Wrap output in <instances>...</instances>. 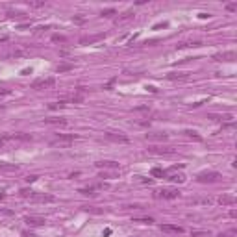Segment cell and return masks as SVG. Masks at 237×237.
I'll return each mask as SVG.
<instances>
[{
  "label": "cell",
  "instance_id": "d6986e66",
  "mask_svg": "<svg viewBox=\"0 0 237 237\" xmlns=\"http://www.w3.org/2000/svg\"><path fill=\"white\" fill-rule=\"evenodd\" d=\"M209 118H213V121H222V122H226V121H232L233 115H232V113H224V115H209Z\"/></svg>",
  "mask_w": 237,
  "mask_h": 237
},
{
  "label": "cell",
  "instance_id": "603a6c76",
  "mask_svg": "<svg viewBox=\"0 0 237 237\" xmlns=\"http://www.w3.org/2000/svg\"><path fill=\"white\" fill-rule=\"evenodd\" d=\"M133 222H141V224H152L154 219L152 217H133Z\"/></svg>",
  "mask_w": 237,
  "mask_h": 237
},
{
  "label": "cell",
  "instance_id": "8992f818",
  "mask_svg": "<svg viewBox=\"0 0 237 237\" xmlns=\"http://www.w3.org/2000/svg\"><path fill=\"white\" fill-rule=\"evenodd\" d=\"M98 189H108V183H97V185H89V187H82L78 193L85 195V196H93L94 191H98Z\"/></svg>",
  "mask_w": 237,
  "mask_h": 237
},
{
  "label": "cell",
  "instance_id": "f546056e",
  "mask_svg": "<svg viewBox=\"0 0 237 237\" xmlns=\"http://www.w3.org/2000/svg\"><path fill=\"white\" fill-rule=\"evenodd\" d=\"M8 17L9 19H22V17H24V13H20V11H8Z\"/></svg>",
  "mask_w": 237,
  "mask_h": 237
},
{
  "label": "cell",
  "instance_id": "484cf974",
  "mask_svg": "<svg viewBox=\"0 0 237 237\" xmlns=\"http://www.w3.org/2000/svg\"><path fill=\"white\" fill-rule=\"evenodd\" d=\"M183 133H185L187 137H191V139H195V141H202V137H200V135H198V133H196L195 130H185Z\"/></svg>",
  "mask_w": 237,
  "mask_h": 237
},
{
  "label": "cell",
  "instance_id": "e0dca14e",
  "mask_svg": "<svg viewBox=\"0 0 237 237\" xmlns=\"http://www.w3.org/2000/svg\"><path fill=\"white\" fill-rule=\"evenodd\" d=\"M147 139L148 141H167L169 135L167 133H161V132H156V133H147Z\"/></svg>",
  "mask_w": 237,
  "mask_h": 237
},
{
  "label": "cell",
  "instance_id": "277c9868",
  "mask_svg": "<svg viewBox=\"0 0 237 237\" xmlns=\"http://www.w3.org/2000/svg\"><path fill=\"white\" fill-rule=\"evenodd\" d=\"M56 80L50 76V78H41V80H35L32 83V89H48V87H54Z\"/></svg>",
  "mask_w": 237,
  "mask_h": 237
},
{
  "label": "cell",
  "instance_id": "7402d4cb",
  "mask_svg": "<svg viewBox=\"0 0 237 237\" xmlns=\"http://www.w3.org/2000/svg\"><path fill=\"white\" fill-rule=\"evenodd\" d=\"M193 204H195V206H196V204L211 206V204H213V198H209V196H206V198H193Z\"/></svg>",
  "mask_w": 237,
  "mask_h": 237
},
{
  "label": "cell",
  "instance_id": "e575fe53",
  "mask_svg": "<svg viewBox=\"0 0 237 237\" xmlns=\"http://www.w3.org/2000/svg\"><path fill=\"white\" fill-rule=\"evenodd\" d=\"M226 9H228V11H237V4H228Z\"/></svg>",
  "mask_w": 237,
  "mask_h": 237
},
{
  "label": "cell",
  "instance_id": "1f68e13d",
  "mask_svg": "<svg viewBox=\"0 0 237 237\" xmlns=\"http://www.w3.org/2000/svg\"><path fill=\"white\" fill-rule=\"evenodd\" d=\"M152 176H156V178H161V176H163V171H161L159 167H154V169H152Z\"/></svg>",
  "mask_w": 237,
  "mask_h": 237
},
{
  "label": "cell",
  "instance_id": "7c38bea8",
  "mask_svg": "<svg viewBox=\"0 0 237 237\" xmlns=\"http://www.w3.org/2000/svg\"><path fill=\"white\" fill-rule=\"evenodd\" d=\"M44 124H50V126H65V124H67V118H63V117L44 118Z\"/></svg>",
  "mask_w": 237,
  "mask_h": 237
},
{
  "label": "cell",
  "instance_id": "4316f807",
  "mask_svg": "<svg viewBox=\"0 0 237 237\" xmlns=\"http://www.w3.org/2000/svg\"><path fill=\"white\" fill-rule=\"evenodd\" d=\"M11 139H17V141H32V137L26 135V133H13Z\"/></svg>",
  "mask_w": 237,
  "mask_h": 237
},
{
  "label": "cell",
  "instance_id": "4dcf8cb0",
  "mask_svg": "<svg viewBox=\"0 0 237 237\" xmlns=\"http://www.w3.org/2000/svg\"><path fill=\"white\" fill-rule=\"evenodd\" d=\"M52 41H54V43H65L67 37H65V35H52Z\"/></svg>",
  "mask_w": 237,
  "mask_h": 237
},
{
  "label": "cell",
  "instance_id": "d590c367",
  "mask_svg": "<svg viewBox=\"0 0 237 237\" xmlns=\"http://www.w3.org/2000/svg\"><path fill=\"white\" fill-rule=\"evenodd\" d=\"M30 6H34V8H41V6H44V2H30Z\"/></svg>",
  "mask_w": 237,
  "mask_h": 237
},
{
  "label": "cell",
  "instance_id": "83f0119b",
  "mask_svg": "<svg viewBox=\"0 0 237 237\" xmlns=\"http://www.w3.org/2000/svg\"><path fill=\"white\" fill-rule=\"evenodd\" d=\"M235 235H237V230H235V228H232V230H228V232L219 233V237H235Z\"/></svg>",
  "mask_w": 237,
  "mask_h": 237
},
{
  "label": "cell",
  "instance_id": "ba28073f",
  "mask_svg": "<svg viewBox=\"0 0 237 237\" xmlns=\"http://www.w3.org/2000/svg\"><path fill=\"white\" fill-rule=\"evenodd\" d=\"M106 137H108L109 141H115V143H128V141H130L128 135H124V133H121V132H118V133H117V132H108Z\"/></svg>",
  "mask_w": 237,
  "mask_h": 237
},
{
  "label": "cell",
  "instance_id": "8fae6325",
  "mask_svg": "<svg viewBox=\"0 0 237 237\" xmlns=\"http://www.w3.org/2000/svg\"><path fill=\"white\" fill-rule=\"evenodd\" d=\"M219 204L221 206H235L237 198L233 195H222V196H219Z\"/></svg>",
  "mask_w": 237,
  "mask_h": 237
},
{
  "label": "cell",
  "instance_id": "ffe728a7",
  "mask_svg": "<svg viewBox=\"0 0 237 237\" xmlns=\"http://www.w3.org/2000/svg\"><path fill=\"white\" fill-rule=\"evenodd\" d=\"M74 69V65L73 63H61V65H58L56 67V73L58 74H61V73H67V70H73Z\"/></svg>",
  "mask_w": 237,
  "mask_h": 237
},
{
  "label": "cell",
  "instance_id": "2e32d148",
  "mask_svg": "<svg viewBox=\"0 0 237 237\" xmlns=\"http://www.w3.org/2000/svg\"><path fill=\"white\" fill-rule=\"evenodd\" d=\"M148 152H152V154H174L176 150H174V148H171V147H165V148H159V147H150V148H148Z\"/></svg>",
  "mask_w": 237,
  "mask_h": 237
},
{
  "label": "cell",
  "instance_id": "ac0fdd59",
  "mask_svg": "<svg viewBox=\"0 0 237 237\" xmlns=\"http://www.w3.org/2000/svg\"><path fill=\"white\" fill-rule=\"evenodd\" d=\"M132 19H133V11H124L122 15H118V17L115 19V22H117V24H122V22L132 20Z\"/></svg>",
  "mask_w": 237,
  "mask_h": 237
},
{
  "label": "cell",
  "instance_id": "f35d334b",
  "mask_svg": "<svg viewBox=\"0 0 237 237\" xmlns=\"http://www.w3.org/2000/svg\"><path fill=\"white\" fill-rule=\"evenodd\" d=\"M35 180H37V176H28L26 178V182H35Z\"/></svg>",
  "mask_w": 237,
  "mask_h": 237
},
{
  "label": "cell",
  "instance_id": "d4e9b609",
  "mask_svg": "<svg viewBox=\"0 0 237 237\" xmlns=\"http://www.w3.org/2000/svg\"><path fill=\"white\" fill-rule=\"evenodd\" d=\"M65 106H67V102H65V100H59V102L48 104V109H61V108H65Z\"/></svg>",
  "mask_w": 237,
  "mask_h": 237
},
{
  "label": "cell",
  "instance_id": "9c48e42d",
  "mask_svg": "<svg viewBox=\"0 0 237 237\" xmlns=\"http://www.w3.org/2000/svg\"><path fill=\"white\" fill-rule=\"evenodd\" d=\"M94 165H97V167L98 169H111V171H118V163L117 161H97V163H94Z\"/></svg>",
  "mask_w": 237,
  "mask_h": 237
},
{
  "label": "cell",
  "instance_id": "7a4b0ae2",
  "mask_svg": "<svg viewBox=\"0 0 237 237\" xmlns=\"http://www.w3.org/2000/svg\"><path fill=\"white\" fill-rule=\"evenodd\" d=\"M156 198H163V200H174L180 196V191L174 187H163V189H157V191L154 193Z\"/></svg>",
  "mask_w": 237,
  "mask_h": 237
},
{
  "label": "cell",
  "instance_id": "836d02e7",
  "mask_svg": "<svg viewBox=\"0 0 237 237\" xmlns=\"http://www.w3.org/2000/svg\"><path fill=\"white\" fill-rule=\"evenodd\" d=\"M169 24H167V22H159V24H156L154 26V30H159V28H167Z\"/></svg>",
  "mask_w": 237,
  "mask_h": 237
},
{
  "label": "cell",
  "instance_id": "ab89813d",
  "mask_svg": "<svg viewBox=\"0 0 237 237\" xmlns=\"http://www.w3.org/2000/svg\"><path fill=\"white\" fill-rule=\"evenodd\" d=\"M230 217H232V219H235V217H237V213H235V209H232V211H230Z\"/></svg>",
  "mask_w": 237,
  "mask_h": 237
},
{
  "label": "cell",
  "instance_id": "d6a6232c",
  "mask_svg": "<svg viewBox=\"0 0 237 237\" xmlns=\"http://www.w3.org/2000/svg\"><path fill=\"white\" fill-rule=\"evenodd\" d=\"M0 215H6V217H11L13 211L11 209H6V207H0Z\"/></svg>",
  "mask_w": 237,
  "mask_h": 237
},
{
  "label": "cell",
  "instance_id": "5bb4252c",
  "mask_svg": "<svg viewBox=\"0 0 237 237\" xmlns=\"http://www.w3.org/2000/svg\"><path fill=\"white\" fill-rule=\"evenodd\" d=\"M0 171H2V172H17V171H19V165L0 161Z\"/></svg>",
  "mask_w": 237,
  "mask_h": 237
},
{
  "label": "cell",
  "instance_id": "52a82bcc",
  "mask_svg": "<svg viewBox=\"0 0 237 237\" xmlns=\"http://www.w3.org/2000/svg\"><path fill=\"white\" fill-rule=\"evenodd\" d=\"M159 230L163 233H183V226H178V224H161Z\"/></svg>",
  "mask_w": 237,
  "mask_h": 237
},
{
  "label": "cell",
  "instance_id": "74e56055",
  "mask_svg": "<svg viewBox=\"0 0 237 237\" xmlns=\"http://www.w3.org/2000/svg\"><path fill=\"white\" fill-rule=\"evenodd\" d=\"M198 17H200V19H207V17H209V13H198Z\"/></svg>",
  "mask_w": 237,
  "mask_h": 237
},
{
  "label": "cell",
  "instance_id": "8d00e7d4",
  "mask_svg": "<svg viewBox=\"0 0 237 237\" xmlns=\"http://www.w3.org/2000/svg\"><path fill=\"white\" fill-rule=\"evenodd\" d=\"M22 237H35L32 232H22Z\"/></svg>",
  "mask_w": 237,
  "mask_h": 237
},
{
  "label": "cell",
  "instance_id": "30bf717a",
  "mask_svg": "<svg viewBox=\"0 0 237 237\" xmlns=\"http://www.w3.org/2000/svg\"><path fill=\"white\" fill-rule=\"evenodd\" d=\"M104 39V34H97V35H85L80 39V44H91V43H97V41H102Z\"/></svg>",
  "mask_w": 237,
  "mask_h": 237
},
{
  "label": "cell",
  "instance_id": "5b68a950",
  "mask_svg": "<svg viewBox=\"0 0 237 237\" xmlns=\"http://www.w3.org/2000/svg\"><path fill=\"white\" fill-rule=\"evenodd\" d=\"M222 176L219 172H202L198 174V182L200 183H213V182H219Z\"/></svg>",
  "mask_w": 237,
  "mask_h": 237
},
{
  "label": "cell",
  "instance_id": "44dd1931",
  "mask_svg": "<svg viewBox=\"0 0 237 237\" xmlns=\"http://www.w3.org/2000/svg\"><path fill=\"white\" fill-rule=\"evenodd\" d=\"M189 78V74H185V73H171V74H167V80H187Z\"/></svg>",
  "mask_w": 237,
  "mask_h": 237
},
{
  "label": "cell",
  "instance_id": "cb8c5ba5",
  "mask_svg": "<svg viewBox=\"0 0 237 237\" xmlns=\"http://www.w3.org/2000/svg\"><path fill=\"white\" fill-rule=\"evenodd\" d=\"M167 180H169V182H178V183H183V182H185V176H183V174H171Z\"/></svg>",
  "mask_w": 237,
  "mask_h": 237
},
{
  "label": "cell",
  "instance_id": "6da1fadb",
  "mask_svg": "<svg viewBox=\"0 0 237 237\" xmlns=\"http://www.w3.org/2000/svg\"><path fill=\"white\" fill-rule=\"evenodd\" d=\"M74 139H76V135H73V133H58L56 137L50 139V145L59 147V148H67L74 143Z\"/></svg>",
  "mask_w": 237,
  "mask_h": 237
},
{
  "label": "cell",
  "instance_id": "4fadbf2b",
  "mask_svg": "<svg viewBox=\"0 0 237 237\" xmlns=\"http://www.w3.org/2000/svg\"><path fill=\"white\" fill-rule=\"evenodd\" d=\"M215 58V61H228V59H235L237 58V54L233 52V50H230V52H222V54H215L213 56Z\"/></svg>",
  "mask_w": 237,
  "mask_h": 237
},
{
  "label": "cell",
  "instance_id": "9a60e30c",
  "mask_svg": "<svg viewBox=\"0 0 237 237\" xmlns=\"http://www.w3.org/2000/svg\"><path fill=\"white\" fill-rule=\"evenodd\" d=\"M24 222L28 226H44V219L43 217H26Z\"/></svg>",
  "mask_w": 237,
  "mask_h": 237
},
{
  "label": "cell",
  "instance_id": "3957f363",
  "mask_svg": "<svg viewBox=\"0 0 237 237\" xmlns=\"http://www.w3.org/2000/svg\"><path fill=\"white\" fill-rule=\"evenodd\" d=\"M30 200L32 202H39V204H52V202H56V196L54 195H44V193H32V196H30Z\"/></svg>",
  "mask_w": 237,
  "mask_h": 237
},
{
  "label": "cell",
  "instance_id": "f1b7e54d",
  "mask_svg": "<svg viewBox=\"0 0 237 237\" xmlns=\"http://www.w3.org/2000/svg\"><path fill=\"white\" fill-rule=\"evenodd\" d=\"M113 15H117V11H115L113 8H108V9H102V17H113Z\"/></svg>",
  "mask_w": 237,
  "mask_h": 237
}]
</instances>
